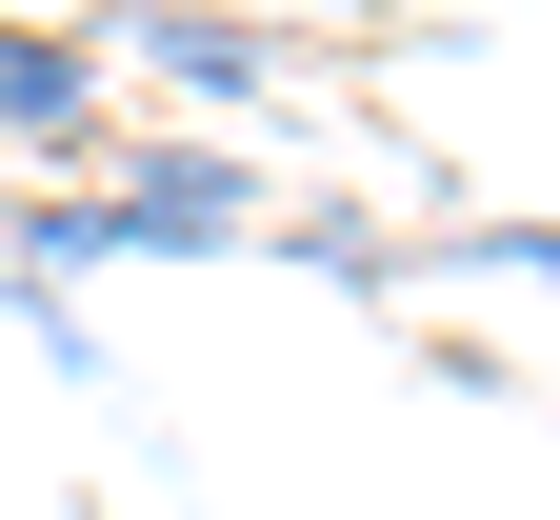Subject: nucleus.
<instances>
[{"label": "nucleus", "instance_id": "f257e3e1", "mask_svg": "<svg viewBox=\"0 0 560 520\" xmlns=\"http://www.w3.org/2000/svg\"><path fill=\"white\" fill-rule=\"evenodd\" d=\"M260 220H280V200H260L241 140H140V161L21 200V220H0V261H21V280H101V261H221V241H260Z\"/></svg>", "mask_w": 560, "mask_h": 520}, {"label": "nucleus", "instance_id": "f03ea898", "mask_svg": "<svg viewBox=\"0 0 560 520\" xmlns=\"http://www.w3.org/2000/svg\"><path fill=\"white\" fill-rule=\"evenodd\" d=\"M101 81L120 60L81 21H0V161H60V181H101L120 140H101Z\"/></svg>", "mask_w": 560, "mask_h": 520}, {"label": "nucleus", "instance_id": "7ed1b4c3", "mask_svg": "<svg viewBox=\"0 0 560 520\" xmlns=\"http://www.w3.org/2000/svg\"><path fill=\"white\" fill-rule=\"evenodd\" d=\"M101 60H140L161 101H280V81H301V21H221V0H140V21H101Z\"/></svg>", "mask_w": 560, "mask_h": 520}, {"label": "nucleus", "instance_id": "20e7f679", "mask_svg": "<svg viewBox=\"0 0 560 520\" xmlns=\"http://www.w3.org/2000/svg\"><path fill=\"white\" fill-rule=\"evenodd\" d=\"M460 261H480V280H540V301H560V220H460Z\"/></svg>", "mask_w": 560, "mask_h": 520}]
</instances>
